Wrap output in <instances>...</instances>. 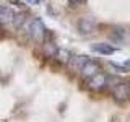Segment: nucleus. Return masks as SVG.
<instances>
[{
    "instance_id": "nucleus-1",
    "label": "nucleus",
    "mask_w": 130,
    "mask_h": 122,
    "mask_svg": "<svg viewBox=\"0 0 130 122\" xmlns=\"http://www.w3.org/2000/svg\"><path fill=\"white\" fill-rule=\"evenodd\" d=\"M26 29H28L29 38L34 41V42L44 44L46 36H47V29H46V26H44V23H42V20H41V18H38V16L31 18L29 21L26 23Z\"/></svg>"
},
{
    "instance_id": "nucleus-2",
    "label": "nucleus",
    "mask_w": 130,
    "mask_h": 122,
    "mask_svg": "<svg viewBox=\"0 0 130 122\" xmlns=\"http://www.w3.org/2000/svg\"><path fill=\"white\" fill-rule=\"evenodd\" d=\"M76 29L83 36L93 34L94 29H96V20L93 18V16H83V18H80L78 23H76Z\"/></svg>"
},
{
    "instance_id": "nucleus-3",
    "label": "nucleus",
    "mask_w": 130,
    "mask_h": 122,
    "mask_svg": "<svg viewBox=\"0 0 130 122\" xmlns=\"http://www.w3.org/2000/svg\"><path fill=\"white\" fill-rule=\"evenodd\" d=\"M88 86L91 89H103L104 86H107V75L103 72H98L96 75H93L91 78L88 80Z\"/></svg>"
},
{
    "instance_id": "nucleus-4",
    "label": "nucleus",
    "mask_w": 130,
    "mask_h": 122,
    "mask_svg": "<svg viewBox=\"0 0 130 122\" xmlns=\"http://www.w3.org/2000/svg\"><path fill=\"white\" fill-rule=\"evenodd\" d=\"M91 51L101 55H112L117 52V49L109 42H94V44H91Z\"/></svg>"
},
{
    "instance_id": "nucleus-5",
    "label": "nucleus",
    "mask_w": 130,
    "mask_h": 122,
    "mask_svg": "<svg viewBox=\"0 0 130 122\" xmlns=\"http://www.w3.org/2000/svg\"><path fill=\"white\" fill-rule=\"evenodd\" d=\"M98 72H99V65H98V64L94 62V60H91V59H89L88 62L83 65V68L80 70V75L83 77V78H88V80H89L93 75H96Z\"/></svg>"
},
{
    "instance_id": "nucleus-6",
    "label": "nucleus",
    "mask_w": 130,
    "mask_h": 122,
    "mask_svg": "<svg viewBox=\"0 0 130 122\" xmlns=\"http://www.w3.org/2000/svg\"><path fill=\"white\" fill-rule=\"evenodd\" d=\"M112 95L116 96V99H119V101H125V99L128 98V95H130V86L120 81V83H117L116 86L112 88Z\"/></svg>"
},
{
    "instance_id": "nucleus-7",
    "label": "nucleus",
    "mask_w": 130,
    "mask_h": 122,
    "mask_svg": "<svg viewBox=\"0 0 130 122\" xmlns=\"http://www.w3.org/2000/svg\"><path fill=\"white\" fill-rule=\"evenodd\" d=\"M15 11L11 10L8 5H2L0 7V24H8V23H13L15 20Z\"/></svg>"
},
{
    "instance_id": "nucleus-8",
    "label": "nucleus",
    "mask_w": 130,
    "mask_h": 122,
    "mask_svg": "<svg viewBox=\"0 0 130 122\" xmlns=\"http://www.w3.org/2000/svg\"><path fill=\"white\" fill-rule=\"evenodd\" d=\"M89 60V57L88 55H76V57H72L70 60H68V65H70V68L72 70H75V72H78L83 68V65L86 64Z\"/></svg>"
},
{
    "instance_id": "nucleus-9",
    "label": "nucleus",
    "mask_w": 130,
    "mask_h": 122,
    "mask_svg": "<svg viewBox=\"0 0 130 122\" xmlns=\"http://www.w3.org/2000/svg\"><path fill=\"white\" fill-rule=\"evenodd\" d=\"M109 38L112 39V42H124L125 41V31L122 29V28H114V29H111V33H109Z\"/></svg>"
},
{
    "instance_id": "nucleus-10",
    "label": "nucleus",
    "mask_w": 130,
    "mask_h": 122,
    "mask_svg": "<svg viewBox=\"0 0 130 122\" xmlns=\"http://www.w3.org/2000/svg\"><path fill=\"white\" fill-rule=\"evenodd\" d=\"M67 2H68V7L75 8V7H78V5H80V2H81V0H67Z\"/></svg>"
},
{
    "instance_id": "nucleus-11",
    "label": "nucleus",
    "mask_w": 130,
    "mask_h": 122,
    "mask_svg": "<svg viewBox=\"0 0 130 122\" xmlns=\"http://www.w3.org/2000/svg\"><path fill=\"white\" fill-rule=\"evenodd\" d=\"M26 2H28V3H31V5H39L42 0H26Z\"/></svg>"
},
{
    "instance_id": "nucleus-12",
    "label": "nucleus",
    "mask_w": 130,
    "mask_h": 122,
    "mask_svg": "<svg viewBox=\"0 0 130 122\" xmlns=\"http://www.w3.org/2000/svg\"><path fill=\"white\" fill-rule=\"evenodd\" d=\"M128 86H130V85H128Z\"/></svg>"
}]
</instances>
